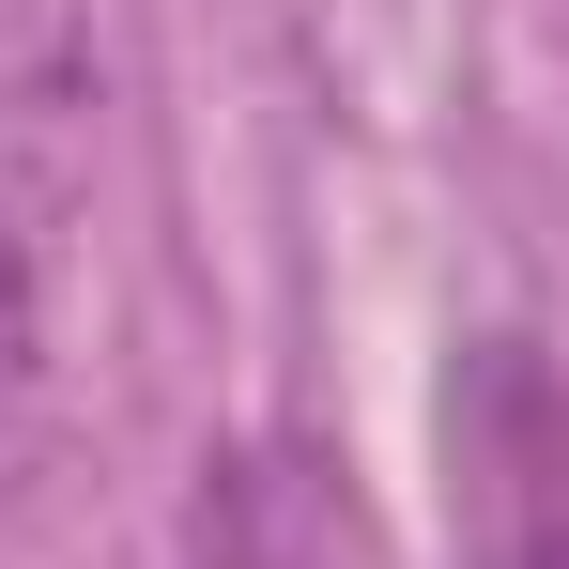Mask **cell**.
Instances as JSON below:
<instances>
[{
    "label": "cell",
    "mask_w": 569,
    "mask_h": 569,
    "mask_svg": "<svg viewBox=\"0 0 569 569\" xmlns=\"http://www.w3.org/2000/svg\"><path fill=\"white\" fill-rule=\"evenodd\" d=\"M447 492L477 569H569V385L539 339L447 355Z\"/></svg>",
    "instance_id": "obj_1"
},
{
    "label": "cell",
    "mask_w": 569,
    "mask_h": 569,
    "mask_svg": "<svg viewBox=\"0 0 569 569\" xmlns=\"http://www.w3.org/2000/svg\"><path fill=\"white\" fill-rule=\"evenodd\" d=\"M186 569H355V508L308 447H216L186 508Z\"/></svg>",
    "instance_id": "obj_2"
}]
</instances>
